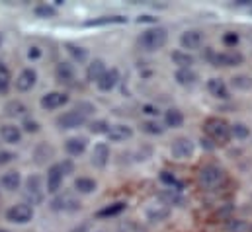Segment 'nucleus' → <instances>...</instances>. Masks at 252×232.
<instances>
[{
    "instance_id": "obj_8",
    "label": "nucleus",
    "mask_w": 252,
    "mask_h": 232,
    "mask_svg": "<svg viewBox=\"0 0 252 232\" xmlns=\"http://www.w3.org/2000/svg\"><path fill=\"white\" fill-rule=\"evenodd\" d=\"M207 58L211 60L213 66H239L245 62V55L239 51H223V53L209 51Z\"/></svg>"
},
{
    "instance_id": "obj_7",
    "label": "nucleus",
    "mask_w": 252,
    "mask_h": 232,
    "mask_svg": "<svg viewBox=\"0 0 252 232\" xmlns=\"http://www.w3.org/2000/svg\"><path fill=\"white\" fill-rule=\"evenodd\" d=\"M195 152V143L189 137H176L170 143V154L176 160H188Z\"/></svg>"
},
{
    "instance_id": "obj_12",
    "label": "nucleus",
    "mask_w": 252,
    "mask_h": 232,
    "mask_svg": "<svg viewBox=\"0 0 252 232\" xmlns=\"http://www.w3.org/2000/svg\"><path fill=\"white\" fill-rule=\"evenodd\" d=\"M37 84V72L33 68H24L16 76V90L18 92H30Z\"/></svg>"
},
{
    "instance_id": "obj_16",
    "label": "nucleus",
    "mask_w": 252,
    "mask_h": 232,
    "mask_svg": "<svg viewBox=\"0 0 252 232\" xmlns=\"http://www.w3.org/2000/svg\"><path fill=\"white\" fill-rule=\"evenodd\" d=\"M66 102H68V96L64 92H49L41 98V108L47 112H53V110L63 108Z\"/></svg>"
},
{
    "instance_id": "obj_18",
    "label": "nucleus",
    "mask_w": 252,
    "mask_h": 232,
    "mask_svg": "<svg viewBox=\"0 0 252 232\" xmlns=\"http://www.w3.org/2000/svg\"><path fill=\"white\" fill-rule=\"evenodd\" d=\"M86 146H88L86 137H70V139L64 141V150H66L70 156H80V154H84Z\"/></svg>"
},
{
    "instance_id": "obj_49",
    "label": "nucleus",
    "mask_w": 252,
    "mask_h": 232,
    "mask_svg": "<svg viewBox=\"0 0 252 232\" xmlns=\"http://www.w3.org/2000/svg\"><path fill=\"white\" fill-rule=\"evenodd\" d=\"M249 232H252V229H251V231H249Z\"/></svg>"
},
{
    "instance_id": "obj_22",
    "label": "nucleus",
    "mask_w": 252,
    "mask_h": 232,
    "mask_svg": "<svg viewBox=\"0 0 252 232\" xmlns=\"http://www.w3.org/2000/svg\"><path fill=\"white\" fill-rule=\"evenodd\" d=\"M0 137L8 145H18L22 143V129L16 125H2L0 127Z\"/></svg>"
},
{
    "instance_id": "obj_31",
    "label": "nucleus",
    "mask_w": 252,
    "mask_h": 232,
    "mask_svg": "<svg viewBox=\"0 0 252 232\" xmlns=\"http://www.w3.org/2000/svg\"><path fill=\"white\" fill-rule=\"evenodd\" d=\"M127 209V205L124 201H118V203H112V205H108L106 209H102V211H98V217L100 219H108V217H118V215H122L124 211Z\"/></svg>"
},
{
    "instance_id": "obj_3",
    "label": "nucleus",
    "mask_w": 252,
    "mask_h": 232,
    "mask_svg": "<svg viewBox=\"0 0 252 232\" xmlns=\"http://www.w3.org/2000/svg\"><path fill=\"white\" fill-rule=\"evenodd\" d=\"M203 131H205L207 139L215 146H223V145H227L231 141V125L225 119H221V117H209V119H205Z\"/></svg>"
},
{
    "instance_id": "obj_40",
    "label": "nucleus",
    "mask_w": 252,
    "mask_h": 232,
    "mask_svg": "<svg viewBox=\"0 0 252 232\" xmlns=\"http://www.w3.org/2000/svg\"><path fill=\"white\" fill-rule=\"evenodd\" d=\"M223 43H225V45H229V47H235V45L239 43V33L227 31V33L223 35Z\"/></svg>"
},
{
    "instance_id": "obj_33",
    "label": "nucleus",
    "mask_w": 252,
    "mask_h": 232,
    "mask_svg": "<svg viewBox=\"0 0 252 232\" xmlns=\"http://www.w3.org/2000/svg\"><path fill=\"white\" fill-rule=\"evenodd\" d=\"M231 86L235 90H249V88H252V78L249 74H237L231 78Z\"/></svg>"
},
{
    "instance_id": "obj_27",
    "label": "nucleus",
    "mask_w": 252,
    "mask_h": 232,
    "mask_svg": "<svg viewBox=\"0 0 252 232\" xmlns=\"http://www.w3.org/2000/svg\"><path fill=\"white\" fill-rule=\"evenodd\" d=\"M160 201H162L166 207H170V205H182V203H184V197H182L180 189L168 187L166 191H162V193H160Z\"/></svg>"
},
{
    "instance_id": "obj_41",
    "label": "nucleus",
    "mask_w": 252,
    "mask_h": 232,
    "mask_svg": "<svg viewBox=\"0 0 252 232\" xmlns=\"http://www.w3.org/2000/svg\"><path fill=\"white\" fill-rule=\"evenodd\" d=\"M22 127H24V131H26V133H37V131H39V123H37V121H33V119H26Z\"/></svg>"
},
{
    "instance_id": "obj_48",
    "label": "nucleus",
    "mask_w": 252,
    "mask_h": 232,
    "mask_svg": "<svg viewBox=\"0 0 252 232\" xmlns=\"http://www.w3.org/2000/svg\"><path fill=\"white\" fill-rule=\"evenodd\" d=\"M0 232H8V231H0Z\"/></svg>"
},
{
    "instance_id": "obj_35",
    "label": "nucleus",
    "mask_w": 252,
    "mask_h": 232,
    "mask_svg": "<svg viewBox=\"0 0 252 232\" xmlns=\"http://www.w3.org/2000/svg\"><path fill=\"white\" fill-rule=\"evenodd\" d=\"M90 133L92 135H108L110 131V123L106 119H96V121H90Z\"/></svg>"
},
{
    "instance_id": "obj_24",
    "label": "nucleus",
    "mask_w": 252,
    "mask_h": 232,
    "mask_svg": "<svg viewBox=\"0 0 252 232\" xmlns=\"http://www.w3.org/2000/svg\"><path fill=\"white\" fill-rule=\"evenodd\" d=\"M184 114H182V110H178V108H168L166 112H164V127H170V129H178V127H182L184 125Z\"/></svg>"
},
{
    "instance_id": "obj_14",
    "label": "nucleus",
    "mask_w": 252,
    "mask_h": 232,
    "mask_svg": "<svg viewBox=\"0 0 252 232\" xmlns=\"http://www.w3.org/2000/svg\"><path fill=\"white\" fill-rule=\"evenodd\" d=\"M207 92L213 98H217V100H229L231 98V92H229L227 82L223 78H217V76H213V78L207 80Z\"/></svg>"
},
{
    "instance_id": "obj_32",
    "label": "nucleus",
    "mask_w": 252,
    "mask_h": 232,
    "mask_svg": "<svg viewBox=\"0 0 252 232\" xmlns=\"http://www.w3.org/2000/svg\"><path fill=\"white\" fill-rule=\"evenodd\" d=\"M231 137L239 139V141H245L251 137V127L247 123H233L231 125Z\"/></svg>"
},
{
    "instance_id": "obj_9",
    "label": "nucleus",
    "mask_w": 252,
    "mask_h": 232,
    "mask_svg": "<svg viewBox=\"0 0 252 232\" xmlns=\"http://www.w3.org/2000/svg\"><path fill=\"white\" fill-rule=\"evenodd\" d=\"M6 219L14 225H26L33 219V207H30L28 203H18L6 211Z\"/></svg>"
},
{
    "instance_id": "obj_36",
    "label": "nucleus",
    "mask_w": 252,
    "mask_h": 232,
    "mask_svg": "<svg viewBox=\"0 0 252 232\" xmlns=\"http://www.w3.org/2000/svg\"><path fill=\"white\" fill-rule=\"evenodd\" d=\"M10 70H8V66L0 60V94H6L8 92V88H10Z\"/></svg>"
},
{
    "instance_id": "obj_1",
    "label": "nucleus",
    "mask_w": 252,
    "mask_h": 232,
    "mask_svg": "<svg viewBox=\"0 0 252 232\" xmlns=\"http://www.w3.org/2000/svg\"><path fill=\"white\" fill-rule=\"evenodd\" d=\"M94 106L88 102H80L74 110L64 112L63 116L57 117V127L59 129H78L82 125H86V121L90 119V116L94 114Z\"/></svg>"
},
{
    "instance_id": "obj_47",
    "label": "nucleus",
    "mask_w": 252,
    "mask_h": 232,
    "mask_svg": "<svg viewBox=\"0 0 252 232\" xmlns=\"http://www.w3.org/2000/svg\"><path fill=\"white\" fill-rule=\"evenodd\" d=\"M0 45H2V33H0Z\"/></svg>"
},
{
    "instance_id": "obj_21",
    "label": "nucleus",
    "mask_w": 252,
    "mask_h": 232,
    "mask_svg": "<svg viewBox=\"0 0 252 232\" xmlns=\"http://www.w3.org/2000/svg\"><path fill=\"white\" fill-rule=\"evenodd\" d=\"M174 80L180 84V86H193V84H197V80H199V74L193 70V68H178L176 72H174Z\"/></svg>"
},
{
    "instance_id": "obj_37",
    "label": "nucleus",
    "mask_w": 252,
    "mask_h": 232,
    "mask_svg": "<svg viewBox=\"0 0 252 232\" xmlns=\"http://www.w3.org/2000/svg\"><path fill=\"white\" fill-rule=\"evenodd\" d=\"M55 14H57V8L51 6V4H39V6H35V16H39V18H55Z\"/></svg>"
},
{
    "instance_id": "obj_30",
    "label": "nucleus",
    "mask_w": 252,
    "mask_h": 232,
    "mask_svg": "<svg viewBox=\"0 0 252 232\" xmlns=\"http://www.w3.org/2000/svg\"><path fill=\"white\" fill-rule=\"evenodd\" d=\"M141 129L147 133V135H162L166 131L164 123H160L158 119H147L141 123Z\"/></svg>"
},
{
    "instance_id": "obj_44",
    "label": "nucleus",
    "mask_w": 252,
    "mask_h": 232,
    "mask_svg": "<svg viewBox=\"0 0 252 232\" xmlns=\"http://www.w3.org/2000/svg\"><path fill=\"white\" fill-rule=\"evenodd\" d=\"M143 114L153 116L155 119H157V116H158V108H157V106H153V104H145V106H143Z\"/></svg>"
},
{
    "instance_id": "obj_29",
    "label": "nucleus",
    "mask_w": 252,
    "mask_h": 232,
    "mask_svg": "<svg viewBox=\"0 0 252 232\" xmlns=\"http://www.w3.org/2000/svg\"><path fill=\"white\" fill-rule=\"evenodd\" d=\"M4 112H6V116L8 117H26L30 110H28V106H26V104H22L20 100H12V102H8V104H6Z\"/></svg>"
},
{
    "instance_id": "obj_6",
    "label": "nucleus",
    "mask_w": 252,
    "mask_h": 232,
    "mask_svg": "<svg viewBox=\"0 0 252 232\" xmlns=\"http://www.w3.org/2000/svg\"><path fill=\"white\" fill-rule=\"evenodd\" d=\"M51 209L53 211H61V213H74L80 209V199L72 193V191H63L57 193L51 201Z\"/></svg>"
},
{
    "instance_id": "obj_17",
    "label": "nucleus",
    "mask_w": 252,
    "mask_h": 232,
    "mask_svg": "<svg viewBox=\"0 0 252 232\" xmlns=\"http://www.w3.org/2000/svg\"><path fill=\"white\" fill-rule=\"evenodd\" d=\"M118 82H120V70H118L116 66H112V68H108V70L102 74V78L96 82V86H98V90H102V92H112V90L118 86Z\"/></svg>"
},
{
    "instance_id": "obj_20",
    "label": "nucleus",
    "mask_w": 252,
    "mask_h": 232,
    "mask_svg": "<svg viewBox=\"0 0 252 232\" xmlns=\"http://www.w3.org/2000/svg\"><path fill=\"white\" fill-rule=\"evenodd\" d=\"M55 76H57V80H59L61 84H66V86L74 84V78H76L74 66H72L70 62H59L57 68H55Z\"/></svg>"
},
{
    "instance_id": "obj_10",
    "label": "nucleus",
    "mask_w": 252,
    "mask_h": 232,
    "mask_svg": "<svg viewBox=\"0 0 252 232\" xmlns=\"http://www.w3.org/2000/svg\"><path fill=\"white\" fill-rule=\"evenodd\" d=\"M203 41H205V35L199 29H186L180 35V45H182V51H186V53L199 51L203 47Z\"/></svg>"
},
{
    "instance_id": "obj_5",
    "label": "nucleus",
    "mask_w": 252,
    "mask_h": 232,
    "mask_svg": "<svg viewBox=\"0 0 252 232\" xmlns=\"http://www.w3.org/2000/svg\"><path fill=\"white\" fill-rule=\"evenodd\" d=\"M45 183L41 179V175L33 174L26 179V197L32 201V205H39L45 199Z\"/></svg>"
},
{
    "instance_id": "obj_25",
    "label": "nucleus",
    "mask_w": 252,
    "mask_h": 232,
    "mask_svg": "<svg viewBox=\"0 0 252 232\" xmlns=\"http://www.w3.org/2000/svg\"><path fill=\"white\" fill-rule=\"evenodd\" d=\"M106 70H108L106 62H104L102 58H94V60L88 64V68H86V78H88L90 82H98Z\"/></svg>"
},
{
    "instance_id": "obj_15",
    "label": "nucleus",
    "mask_w": 252,
    "mask_h": 232,
    "mask_svg": "<svg viewBox=\"0 0 252 232\" xmlns=\"http://www.w3.org/2000/svg\"><path fill=\"white\" fill-rule=\"evenodd\" d=\"M90 162H92V166H96V168H106L108 162H110V146H108L106 143H98V145H94Z\"/></svg>"
},
{
    "instance_id": "obj_26",
    "label": "nucleus",
    "mask_w": 252,
    "mask_h": 232,
    "mask_svg": "<svg viewBox=\"0 0 252 232\" xmlns=\"http://www.w3.org/2000/svg\"><path fill=\"white\" fill-rule=\"evenodd\" d=\"M96 187H98L96 179H92V177H88V175H80V177L74 179V191H78V193L88 195V193H94Z\"/></svg>"
},
{
    "instance_id": "obj_19",
    "label": "nucleus",
    "mask_w": 252,
    "mask_h": 232,
    "mask_svg": "<svg viewBox=\"0 0 252 232\" xmlns=\"http://www.w3.org/2000/svg\"><path fill=\"white\" fill-rule=\"evenodd\" d=\"M145 215H147V219H149L151 223H162V221L168 219V215H170V207H166L164 203L151 205V207H147Z\"/></svg>"
},
{
    "instance_id": "obj_23",
    "label": "nucleus",
    "mask_w": 252,
    "mask_h": 232,
    "mask_svg": "<svg viewBox=\"0 0 252 232\" xmlns=\"http://www.w3.org/2000/svg\"><path fill=\"white\" fill-rule=\"evenodd\" d=\"M0 185H2V189H6V191H16V189H20V185H22V175H20V172H16V170H10V172L2 174Z\"/></svg>"
},
{
    "instance_id": "obj_42",
    "label": "nucleus",
    "mask_w": 252,
    "mask_h": 232,
    "mask_svg": "<svg viewBox=\"0 0 252 232\" xmlns=\"http://www.w3.org/2000/svg\"><path fill=\"white\" fill-rule=\"evenodd\" d=\"M14 158H16V154H14V152H10V150H0V166L10 164Z\"/></svg>"
},
{
    "instance_id": "obj_34",
    "label": "nucleus",
    "mask_w": 252,
    "mask_h": 232,
    "mask_svg": "<svg viewBox=\"0 0 252 232\" xmlns=\"http://www.w3.org/2000/svg\"><path fill=\"white\" fill-rule=\"evenodd\" d=\"M66 51L72 55V58H74V60H78V62H86V58H88V51H86L84 47H80V45L66 43Z\"/></svg>"
},
{
    "instance_id": "obj_38",
    "label": "nucleus",
    "mask_w": 252,
    "mask_h": 232,
    "mask_svg": "<svg viewBox=\"0 0 252 232\" xmlns=\"http://www.w3.org/2000/svg\"><path fill=\"white\" fill-rule=\"evenodd\" d=\"M124 22H126V18H122V16H104L100 20L88 22V26H106V24H124Z\"/></svg>"
},
{
    "instance_id": "obj_28",
    "label": "nucleus",
    "mask_w": 252,
    "mask_h": 232,
    "mask_svg": "<svg viewBox=\"0 0 252 232\" xmlns=\"http://www.w3.org/2000/svg\"><path fill=\"white\" fill-rule=\"evenodd\" d=\"M170 58H172L174 64H178V68H193V62H195L193 55H189V53L182 51V49L174 51V53L170 55Z\"/></svg>"
},
{
    "instance_id": "obj_4",
    "label": "nucleus",
    "mask_w": 252,
    "mask_h": 232,
    "mask_svg": "<svg viewBox=\"0 0 252 232\" xmlns=\"http://www.w3.org/2000/svg\"><path fill=\"white\" fill-rule=\"evenodd\" d=\"M225 170L217 164H205L203 168H199V174H197V183L199 187L211 191V189H217L219 185L225 183Z\"/></svg>"
},
{
    "instance_id": "obj_13",
    "label": "nucleus",
    "mask_w": 252,
    "mask_h": 232,
    "mask_svg": "<svg viewBox=\"0 0 252 232\" xmlns=\"http://www.w3.org/2000/svg\"><path fill=\"white\" fill-rule=\"evenodd\" d=\"M108 141L112 143H126L133 137V127H129L127 123H116V125H110V131H108Z\"/></svg>"
},
{
    "instance_id": "obj_11",
    "label": "nucleus",
    "mask_w": 252,
    "mask_h": 232,
    "mask_svg": "<svg viewBox=\"0 0 252 232\" xmlns=\"http://www.w3.org/2000/svg\"><path fill=\"white\" fill-rule=\"evenodd\" d=\"M63 179H64V174H63V168H61V164L57 162V164H53L49 170H47V179H45V189L49 191V193H59V189H61V185H63Z\"/></svg>"
},
{
    "instance_id": "obj_46",
    "label": "nucleus",
    "mask_w": 252,
    "mask_h": 232,
    "mask_svg": "<svg viewBox=\"0 0 252 232\" xmlns=\"http://www.w3.org/2000/svg\"><path fill=\"white\" fill-rule=\"evenodd\" d=\"M231 232H249V231H247V225H243V223H235V225L231 227Z\"/></svg>"
},
{
    "instance_id": "obj_43",
    "label": "nucleus",
    "mask_w": 252,
    "mask_h": 232,
    "mask_svg": "<svg viewBox=\"0 0 252 232\" xmlns=\"http://www.w3.org/2000/svg\"><path fill=\"white\" fill-rule=\"evenodd\" d=\"M120 232H143L135 223H131V221H126V223H122L120 225Z\"/></svg>"
},
{
    "instance_id": "obj_2",
    "label": "nucleus",
    "mask_w": 252,
    "mask_h": 232,
    "mask_svg": "<svg viewBox=\"0 0 252 232\" xmlns=\"http://www.w3.org/2000/svg\"><path fill=\"white\" fill-rule=\"evenodd\" d=\"M168 41V31L160 26H153L149 29H145L139 37H137V45L141 51L145 53H155V51H160Z\"/></svg>"
},
{
    "instance_id": "obj_45",
    "label": "nucleus",
    "mask_w": 252,
    "mask_h": 232,
    "mask_svg": "<svg viewBox=\"0 0 252 232\" xmlns=\"http://www.w3.org/2000/svg\"><path fill=\"white\" fill-rule=\"evenodd\" d=\"M28 57H30V58H39V57H41V51H39V47H30V51H28Z\"/></svg>"
},
{
    "instance_id": "obj_39",
    "label": "nucleus",
    "mask_w": 252,
    "mask_h": 232,
    "mask_svg": "<svg viewBox=\"0 0 252 232\" xmlns=\"http://www.w3.org/2000/svg\"><path fill=\"white\" fill-rule=\"evenodd\" d=\"M160 179L168 185V187H174V189H180V183H178V179L174 177V174H170V172H162L160 174Z\"/></svg>"
}]
</instances>
